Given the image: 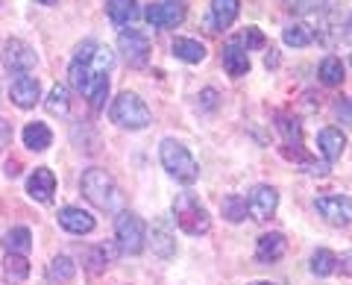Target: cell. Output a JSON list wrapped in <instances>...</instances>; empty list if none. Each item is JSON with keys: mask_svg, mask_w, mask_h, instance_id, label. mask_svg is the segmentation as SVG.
<instances>
[{"mask_svg": "<svg viewBox=\"0 0 352 285\" xmlns=\"http://www.w3.org/2000/svg\"><path fill=\"white\" fill-rule=\"evenodd\" d=\"M115 65V53L97 45V41H82L76 48V56L68 68V76H71V85L80 94L88 97L91 109H103L106 97H109V71Z\"/></svg>", "mask_w": 352, "mask_h": 285, "instance_id": "1", "label": "cell"}, {"mask_svg": "<svg viewBox=\"0 0 352 285\" xmlns=\"http://www.w3.org/2000/svg\"><path fill=\"white\" fill-rule=\"evenodd\" d=\"M159 159H162L164 171H168L170 177H176L179 182H185V185L197 182V177H200V165H197V159L188 153V147L179 145L176 138H164L162 141Z\"/></svg>", "mask_w": 352, "mask_h": 285, "instance_id": "2", "label": "cell"}, {"mask_svg": "<svg viewBox=\"0 0 352 285\" xmlns=\"http://www.w3.org/2000/svg\"><path fill=\"white\" fill-rule=\"evenodd\" d=\"M173 218H176V226L188 235H206L212 229V218H208V209L197 200L191 191L179 194L173 200Z\"/></svg>", "mask_w": 352, "mask_h": 285, "instance_id": "3", "label": "cell"}, {"mask_svg": "<svg viewBox=\"0 0 352 285\" xmlns=\"http://www.w3.org/2000/svg\"><path fill=\"white\" fill-rule=\"evenodd\" d=\"M80 189L97 209H115L118 200H120V191H118L115 180L109 177L103 168H88L82 173V180H80Z\"/></svg>", "mask_w": 352, "mask_h": 285, "instance_id": "4", "label": "cell"}, {"mask_svg": "<svg viewBox=\"0 0 352 285\" xmlns=\"http://www.w3.org/2000/svg\"><path fill=\"white\" fill-rule=\"evenodd\" d=\"M109 115H112L115 124L124 127V129H144L150 124V109H147V103L141 101L138 94H132V92H120L115 101H112Z\"/></svg>", "mask_w": 352, "mask_h": 285, "instance_id": "5", "label": "cell"}, {"mask_svg": "<svg viewBox=\"0 0 352 285\" xmlns=\"http://www.w3.org/2000/svg\"><path fill=\"white\" fill-rule=\"evenodd\" d=\"M115 238L126 256H138L141 250H144V241H147L144 221H141L135 212H120L118 221H115Z\"/></svg>", "mask_w": 352, "mask_h": 285, "instance_id": "6", "label": "cell"}, {"mask_svg": "<svg viewBox=\"0 0 352 285\" xmlns=\"http://www.w3.org/2000/svg\"><path fill=\"white\" fill-rule=\"evenodd\" d=\"M118 48L120 53H124V59L126 65H132V68H144V65L150 62V39L144 36V32H138V30H124L118 36Z\"/></svg>", "mask_w": 352, "mask_h": 285, "instance_id": "7", "label": "cell"}, {"mask_svg": "<svg viewBox=\"0 0 352 285\" xmlns=\"http://www.w3.org/2000/svg\"><path fill=\"white\" fill-rule=\"evenodd\" d=\"M3 65L12 74H30L36 68V50L21 39H9L3 45Z\"/></svg>", "mask_w": 352, "mask_h": 285, "instance_id": "8", "label": "cell"}, {"mask_svg": "<svg viewBox=\"0 0 352 285\" xmlns=\"http://www.w3.org/2000/svg\"><path fill=\"white\" fill-rule=\"evenodd\" d=\"M317 212H320L332 226H349L352 224V200L344 194L317 197Z\"/></svg>", "mask_w": 352, "mask_h": 285, "instance_id": "9", "label": "cell"}, {"mask_svg": "<svg viewBox=\"0 0 352 285\" xmlns=\"http://www.w3.org/2000/svg\"><path fill=\"white\" fill-rule=\"evenodd\" d=\"M276 206H279V194L273 185H256L247 197V212L256 218V221H270L276 215Z\"/></svg>", "mask_w": 352, "mask_h": 285, "instance_id": "10", "label": "cell"}, {"mask_svg": "<svg viewBox=\"0 0 352 285\" xmlns=\"http://www.w3.org/2000/svg\"><path fill=\"white\" fill-rule=\"evenodd\" d=\"M144 18H147V24H153L156 30H170V27H179L185 21V6L173 3V0H164V3H150L144 9Z\"/></svg>", "mask_w": 352, "mask_h": 285, "instance_id": "11", "label": "cell"}, {"mask_svg": "<svg viewBox=\"0 0 352 285\" xmlns=\"http://www.w3.org/2000/svg\"><path fill=\"white\" fill-rule=\"evenodd\" d=\"M9 97H12V103L18 109H32L36 101L41 97V83L36 80V76H30V74H21L18 80L12 83V89H9Z\"/></svg>", "mask_w": 352, "mask_h": 285, "instance_id": "12", "label": "cell"}, {"mask_svg": "<svg viewBox=\"0 0 352 285\" xmlns=\"http://www.w3.org/2000/svg\"><path fill=\"white\" fill-rule=\"evenodd\" d=\"M27 191L32 200L38 203H50L53 200V191H56V177H53L50 168H36L32 177L27 180Z\"/></svg>", "mask_w": 352, "mask_h": 285, "instance_id": "13", "label": "cell"}, {"mask_svg": "<svg viewBox=\"0 0 352 285\" xmlns=\"http://www.w3.org/2000/svg\"><path fill=\"white\" fill-rule=\"evenodd\" d=\"M59 224L74 235H85L94 229V218L85 209H80V206H65V209H59Z\"/></svg>", "mask_w": 352, "mask_h": 285, "instance_id": "14", "label": "cell"}, {"mask_svg": "<svg viewBox=\"0 0 352 285\" xmlns=\"http://www.w3.org/2000/svg\"><path fill=\"white\" fill-rule=\"evenodd\" d=\"M106 15L112 18L115 27H129L135 24L141 9H138V0H106Z\"/></svg>", "mask_w": 352, "mask_h": 285, "instance_id": "15", "label": "cell"}, {"mask_svg": "<svg viewBox=\"0 0 352 285\" xmlns=\"http://www.w3.org/2000/svg\"><path fill=\"white\" fill-rule=\"evenodd\" d=\"M285 250H288V241H285V235L279 233H267L258 238L256 244V259L264 262V265H270V262H279L285 256Z\"/></svg>", "mask_w": 352, "mask_h": 285, "instance_id": "16", "label": "cell"}, {"mask_svg": "<svg viewBox=\"0 0 352 285\" xmlns=\"http://www.w3.org/2000/svg\"><path fill=\"white\" fill-rule=\"evenodd\" d=\"M223 68L229 76H244L250 71V53L241 48L235 39H229L223 48Z\"/></svg>", "mask_w": 352, "mask_h": 285, "instance_id": "17", "label": "cell"}, {"mask_svg": "<svg viewBox=\"0 0 352 285\" xmlns=\"http://www.w3.org/2000/svg\"><path fill=\"white\" fill-rule=\"evenodd\" d=\"M317 145H320V153L326 162H338L346 147V136L340 133L338 127H326V129H320V136H317Z\"/></svg>", "mask_w": 352, "mask_h": 285, "instance_id": "18", "label": "cell"}, {"mask_svg": "<svg viewBox=\"0 0 352 285\" xmlns=\"http://www.w3.org/2000/svg\"><path fill=\"white\" fill-rule=\"evenodd\" d=\"M241 0H212V21L217 30H229L238 18Z\"/></svg>", "mask_w": 352, "mask_h": 285, "instance_id": "19", "label": "cell"}, {"mask_svg": "<svg viewBox=\"0 0 352 285\" xmlns=\"http://www.w3.org/2000/svg\"><path fill=\"white\" fill-rule=\"evenodd\" d=\"M0 244L6 247V253L27 256L30 250H32V235H30L27 226H15V229H9V233L3 235V241H0Z\"/></svg>", "mask_w": 352, "mask_h": 285, "instance_id": "20", "label": "cell"}, {"mask_svg": "<svg viewBox=\"0 0 352 285\" xmlns=\"http://www.w3.org/2000/svg\"><path fill=\"white\" fill-rule=\"evenodd\" d=\"M50 141H53V133H50V127L47 124H27L24 127V145L30 147V150H47L50 147Z\"/></svg>", "mask_w": 352, "mask_h": 285, "instance_id": "21", "label": "cell"}, {"mask_svg": "<svg viewBox=\"0 0 352 285\" xmlns=\"http://www.w3.org/2000/svg\"><path fill=\"white\" fill-rule=\"evenodd\" d=\"M173 56L188 62V65H197V62L206 59V48L200 45V41H194V39H176L173 41Z\"/></svg>", "mask_w": 352, "mask_h": 285, "instance_id": "22", "label": "cell"}, {"mask_svg": "<svg viewBox=\"0 0 352 285\" xmlns=\"http://www.w3.org/2000/svg\"><path fill=\"white\" fill-rule=\"evenodd\" d=\"M74 273H76V265H74L71 256H56L50 262V268H47L50 282H71Z\"/></svg>", "mask_w": 352, "mask_h": 285, "instance_id": "23", "label": "cell"}, {"mask_svg": "<svg viewBox=\"0 0 352 285\" xmlns=\"http://www.w3.org/2000/svg\"><path fill=\"white\" fill-rule=\"evenodd\" d=\"M282 41L288 48H305V45H311L314 41V32H311V27H305V24H291V27H285Z\"/></svg>", "mask_w": 352, "mask_h": 285, "instance_id": "24", "label": "cell"}, {"mask_svg": "<svg viewBox=\"0 0 352 285\" xmlns=\"http://www.w3.org/2000/svg\"><path fill=\"white\" fill-rule=\"evenodd\" d=\"M335 271H338V256L332 253V250L320 247L311 256V273L314 277H329V273H335Z\"/></svg>", "mask_w": 352, "mask_h": 285, "instance_id": "25", "label": "cell"}, {"mask_svg": "<svg viewBox=\"0 0 352 285\" xmlns=\"http://www.w3.org/2000/svg\"><path fill=\"white\" fill-rule=\"evenodd\" d=\"M153 250H156L162 259H170V256H173L176 241H173V235L168 233V226H164V224H156V226H153Z\"/></svg>", "mask_w": 352, "mask_h": 285, "instance_id": "26", "label": "cell"}, {"mask_svg": "<svg viewBox=\"0 0 352 285\" xmlns=\"http://www.w3.org/2000/svg\"><path fill=\"white\" fill-rule=\"evenodd\" d=\"M220 209H223V218L232 224H241L247 218V200L241 194H229L223 197V203H220Z\"/></svg>", "mask_w": 352, "mask_h": 285, "instance_id": "27", "label": "cell"}, {"mask_svg": "<svg viewBox=\"0 0 352 285\" xmlns=\"http://www.w3.org/2000/svg\"><path fill=\"white\" fill-rule=\"evenodd\" d=\"M320 80L326 85H340L344 83V62H340L338 56H326L320 62Z\"/></svg>", "mask_w": 352, "mask_h": 285, "instance_id": "28", "label": "cell"}, {"mask_svg": "<svg viewBox=\"0 0 352 285\" xmlns=\"http://www.w3.org/2000/svg\"><path fill=\"white\" fill-rule=\"evenodd\" d=\"M47 112L50 115H68V109H71V103H68V89H65V85H53L50 89V94H47Z\"/></svg>", "mask_w": 352, "mask_h": 285, "instance_id": "29", "label": "cell"}, {"mask_svg": "<svg viewBox=\"0 0 352 285\" xmlns=\"http://www.w3.org/2000/svg\"><path fill=\"white\" fill-rule=\"evenodd\" d=\"M6 273H9V279H27L30 277V262H27V256L6 253Z\"/></svg>", "mask_w": 352, "mask_h": 285, "instance_id": "30", "label": "cell"}, {"mask_svg": "<svg viewBox=\"0 0 352 285\" xmlns=\"http://www.w3.org/2000/svg\"><path fill=\"white\" fill-rule=\"evenodd\" d=\"M282 3L294 15H314V12H320V9L326 6V0H282Z\"/></svg>", "mask_w": 352, "mask_h": 285, "instance_id": "31", "label": "cell"}, {"mask_svg": "<svg viewBox=\"0 0 352 285\" xmlns=\"http://www.w3.org/2000/svg\"><path fill=\"white\" fill-rule=\"evenodd\" d=\"M235 41H238V45L244 48L247 53H250L252 48H264V45H267V41H264V32H261L258 27H247V30L241 32V36H238Z\"/></svg>", "mask_w": 352, "mask_h": 285, "instance_id": "32", "label": "cell"}, {"mask_svg": "<svg viewBox=\"0 0 352 285\" xmlns=\"http://www.w3.org/2000/svg\"><path fill=\"white\" fill-rule=\"evenodd\" d=\"M279 129L285 133V138H288V145H296V147H302V127H300V120H291V118H279Z\"/></svg>", "mask_w": 352, "mask_h": 285, "instance_id": "33", "label": "cell"}, {"mask_svg": "<svg viewBox=\"0 0 352 285\" xmlns=\"http://www.w3.org/2000/svg\"><path fill=\"white\" fill-rule=\"evenodd\" d=\"M9 141H12V127H9V120H0V150L9 147Z\"/></svg>", "mask_w": 352, "mask_h": 285, "instance_id": "34", "label": "cell"}, {"mask_svg": "<svg viewBox=\"0 0 352 285\" xmlns=\"http://www.w3.org/2000/svg\"><path fill=\"white\" fill-rule=\"evenodd\" d=\"M214 101H217V92L206 89V92H203V106H206V109H214Z\"/></svg>", "mask_w": 352, "mask_h": 285, "instance_id": "35", "label": "cell"}, {"mask_svg": "<svg viewBox=\"0 0 352 285\" xmlns=\"http://www.w3.org/2000/svg\"><path fill=\"white\" fill-rule=\"evenodd\" d=\"M338 265H340V271H344V273H349V277H352V253H349V256H344V259H340Z\"/></svg>", "mask_w": 352, "mask_h": 285, "instance_id": "36", "label": "cell"}, {"mask_svg": "<svg viewBox=\"0 0 352 285\" xmlns=\"http://www.w3.org/2000/svg\"><path fill=\"white\" fill-rule=\"evenodd\" d=\"M6 173H9V177H18V162H9V165H6Z\"/></svg>", "mask_w": 352, "mask_h": 285, "instance_id": "37", "label": "cell"}, {"mask_svg": "<svg viewBox=\"0 0 352 285\" xmlns=\"http://www.w3.org/2000/svg\"><path fill=\"white\" fill-rule=\"evenodd\" d=\"M41 3H47V6H53V3H56V0H41Z\"/></svg>", "mask_w": 352, "mask_h": 285, "instance_id": "38", "label": "cell"}, {"mask_svg": "<svg viewBox=\"0 0 352 285\" xmlns=\"http://www.w3.org/2000/svg\"><path fill=\"white\" fill-rule=\"evenodd\" d=\"M256 285H273V282H256Z\"/></svg>", "mask_w": 352, "mask_h": 285, "instance_id": "39", "label": "cell"}, {"mask_svg": "<svg viewBox=\"0 0 352 285\" xmlns=\"http://www.w3.org/2000/svg\"><path fill=\"white\" fill-rule=\"evenodd\" d=\"M173 3H182V0H173Z\"/></svg>", "mask_w": 352, "mask_h": 285, "instance_id": "40", "label": "cell"}, {"mask_svg": "<svg viewBox=\"0 0 352 285\" xmlns=\"http://www.w3.org/2000/svg\"><path fill=\"white\" fill-rule=\"evenodd\" d=\"M349 62H352V56H349Z\"/></svg>", "mask_w": 352, "mask_h": 285, "instance_id": "41", "label": "cell"}]
</instances>
